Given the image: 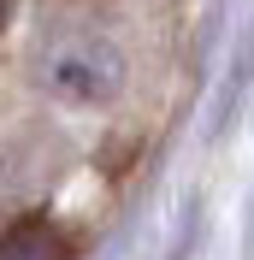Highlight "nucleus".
<instances>
[{
	"label": "nucleus",
	"mask_w": 254,
	"mask_h": 260,
	"mask_svg": "<svg viewBox=\"0 0 254 260\" xmlns=\"http://www.w3.org/2000/svg\"><path fill=\"white\" fill-rule=\"evenodd\" d=\"M36 77H42V89H48L53 101H65V107H107V101L124 89V53H118L112 36L71 24V30H53L48 42H42Z\"/></svg>",
	"instance_id": "nucleus-1"
},
{
	"label": "nucleus",
	"mask_w": 254,
	"mask_h": 260,
	"mask_svg": "<svg viewBox=\"0 0 254 260\" xmlns=\"http://www.w3.org/2000/svg\"><path fill=\"white\" fill-rule=\"evenodd\" d=\"M0 260H65V237L48 219H18L0 237Z\"/></svg>",
	"instance_id": "nucleus-2"
},
{
	"label": "nucleus",
	"mask_w": 254,
	"mask_h": 260,
	"mask_svg": "<svg viewBox=\"0 0 254 260\" xmlns=\"http://www.w3.org/2000/svg\"><path fill=\"white\" fill-rule=\"evenodd\" d=\"M6 18H12V0H0V30H6Z\"/></svg>",
	"instance_id": "nucleus-3"
}]
</instances>
